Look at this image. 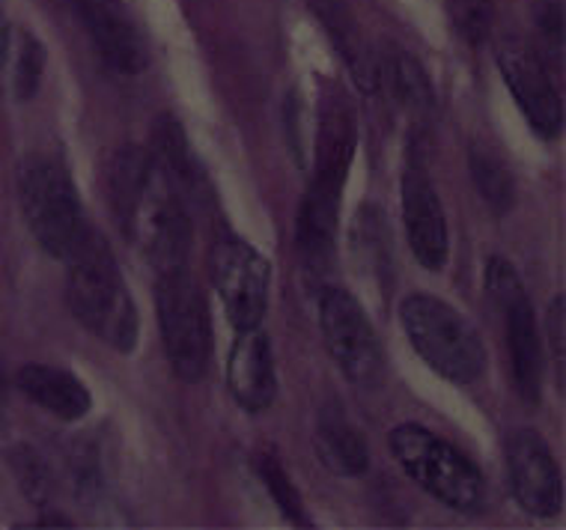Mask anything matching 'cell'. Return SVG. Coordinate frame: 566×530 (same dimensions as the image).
Here are the masks:
<instances>
[{"mask_svg":"<svg viewBox=\"0 0 566 530\" xmlns=\"http://www.w3.org/2000/svg\"><path fill=\"white\" fill-rule=\"evenodd\" d=\"M499 66L516 105L525 114L527 126L534 128L539 138L555 140L564 128V102L548 78V72L543 70V63L522 45H510V49H501Z\"/></svg>","mask_w":566,"mask_h":530,"instance_id":"13","label":"cell"},{"mask_svg":"<svg viewBox=\"0 0 566 530\" xmlns=\"http://www.w3.org/2000/svg\"><path fill=\"white\" fill-rule=\"evenodd\" d=\"M450 21L462 40L469 45L486 42L492 21H495V7L492 0H448Z\"/></svg>","mask_w":566,"mask_h":530,"instance_id":"25","label":"cell"},{"mask_svg":"<svg viewBox=\"0 0 566 530\" xmlns=\"http://www.w3.org/2000/svg\"><path fill=\"white\" fill-rule=\"evenodd\" d=\"M352 254L355 263L364 265V272L376 277V284L388 286V268H391V247L385 236V218L376 206H364L352 224Z\"/></svg>","mask_w":566,"mask_h":530,"instance_id":"23","label":"cell"},{"mask_svg":"<svg viewBox=\"0 0 566 530\" xmlns=\"http://www.w3.org/2000/svg\"><path fill=\"white\" fill-rule=\"evenodd\" d=\"M316 456L337 477H361L370 468V451L364 435L334 405L325 409L316 423Z\"/></svg>","mask_w":566,"mask_h":530,"instance_id":"19","label":"cell"},{"mask_svg":"<svg viewBox=\"0 0 566 530\" xmlns=\"http://www.w3.org/2000/svg\"><path fill=\"white\" fill-rule=\"evenodd\" d=\"M209 277L235 331H251L263 325L272 268L256 247L233 236L218 239L209 254Z\"/></svg>","mask_w":566,"mask_h":530,"instance_id":"10","label":"cell"},{"mask_svg":"<svg viewBox=\"0 0 566 530\" xmlns=\"http://www.w3.org/2000/svg\"><path fill=\"white\" fill-rule=\"evenodd\" d=\"M63 263L69 265L66 298L75 319L117 352H135L140 316L108 242L90 226Z\"/></svg>","mask_w":566,"mask_h":530,"instance_id":"3","label":"cell"},{"mask_svg":"<svg viewBox=\"0 0 566 530\" xmlns=\"http://www.w3.org/2000/svg\"><path fill=\"white\" fill-rule=\"evenodd\" d=\"M12 468H15V477H19L21 489L28 491V498L33 504H45L51 495V474L49 465L42 462V456L36 451H30L28 444H19L10 456Z\"/></svg>","mask_w":566,"mask_h":530,"instance_id":"26","label":"cell"},{"mask_svg":"<svg viewBox=\"0 0 566 530\" xmlns=\"http://www.w3.org/2000/svg\"><path fill=\"white\" fill-rule=\"evenodd\" d=\"M507 468L518 507L537 519H555L564 510V480L546 438L534 430H516L507 438Z\"/></svg>","mask_w":566,"mask_h":530,"instance_id":"12","label":"cell"},{"mask_svg":"<svg viewBox=\"0 0 566 530\" xmlns=\"http://www.w3.org/2000/svg\"><path fill=\"white\" fill-rule=\"evenodd\" d=\"M394 459L400 462L402 471L427 489L444 507L457 512H478L483 507V477L478 465H471L450 442L430 433L420 423H400L391 435Z\"/></svg>","mask_w":566,"mask_h":530,"instance_id":"5","label":"cell"},{"mask_svg":"<svg viewBox=\"0 0 566 530\" xmlns=\"http://www.w3.org/2000/svg\"><path fill=\"white\" fill-rule=\"evenodd\" d=\"M15 384H19V391L28 396L30 403H36L49 414L60 417V421H81L93 409V396H90L87 384L81 382L78 375L69 373V370H60V367L28 363L15 375Z\"/></svg>","mask_w":566,"mask_h":530,"instance_id":"17","label":"cell"},{"mask_svg":"<svg viewBox=\"0 0 566 530\" xmlns=\"http://www.w3.org/2000/svg\"><path fill=\"white\" fill-rule=\"evenodd\" d=\"M319 325L340 373L358 388H376L385 375V354L361 301L340 286H325L319 295Z\"/></svg>","mask_w":566,"mask_h":530,"instance_id":"8","label":"cell"},{"mask_svg":"<svg viewBox=\"0 0 566 530\" xmlns=\"http://www.w3.org/2000/svg\"><path fill=\"white\" fill-rule=\"evenodd\" d=\"M548 340H552V352L557 361V384L564 388V358H566V340H564V298L552 301L548 310Z\"/></svg>","mask_w":566,"mask_h":530,"instance_id":"28","label":"cell"},{"mask_svg":"<svg viewBox=\"0 0 566 530\" xmlns=\"http://www.w3.org/2000/svg\"><path fill=\"white\" fill-rule=\"evenodd\" d=\"M388 84V93L394 102H400L402 108L415 117H430L436 108L432 84L418 60L406 51H394L385 60H379V87Z\"/></svg>","mask_w":566,"mask_h":530,"instance_id":"21","label":"cell"},{"mask_svg":"<svg viewBox=\"0 0 566 530\" xmlns=\"http://www.w3.org/2000/svg\"><path fill=\"white\" fill-rule=\"evenodd\" d=\"M158 325L167 361L182 382H200L212 361V319L203 289L188 265L158 272L156 284Z\"/></svg>","mask_w":566,"mask_h":530,"instance_id":"6","label":"cell"},{"mask_svg":"<svg viewBox=\"0 0 566 530\" xmlns=\"http://www.w3.org/2000/svg\"><path fill=\"white\" fill-rule=\"evenodd\" d=\"M78 15L96 45L98 57L119 75H137L149 66L144 33L132 19L126 0H75Z\"/></svg>","mask_w":566,"mask_h":530,"instance_id":"14","label":"cell"},{"mask_svg":"<svg viewBox=\"0 0 566 530\" xmlns=\"http://www.w3.org/2000/svg\"><path fill=\"white\" fill-rule=\"evenodd\" d=\"M534 15H537V24L548 45L560 49L564 45V0H537Z\"/></svg>","mask_w":566,"mask_h":530,"instance_id":"27","label":"cell"},{"mask_svg":"<svg viewBox=\"0 0 566 530\" xmlns=\"http://www.w3.org/2000/svg\"><path fill=\"white\" fill-rule=\"evenodd\" d=\"M108 203L119 233L147 256L156 272L188 265L195 226L149 149L123 147L108 165Z\"/></svg>","mask_w":566,"mask_h":530,"instance_id":"1","label":"cell"},{"mask_svg":"<svg viewBox=\"0 0 566 530\" xmlns=\"http://www.w3.org/2000/svg\"><path fill=\"white\" fill-rule=\"evenodd\" d=\"M0 70L10 75L12 96L28 102L40 93L42 75H45V49L28 30H3L0 45Z\"/></svg>","mask_w":566,"mask_h":530,"instance_id":"20","label":"cell"},{"mask_svg":"<svg viewBox=\"0 0 566 530\" xmlns=\"http://www.w3.org/2000/svg\"><path fill=\"white\" fill-rule=\"evenodd\" d=\"M402 224L415 259L427 272H441L448 263L450 239L441 197L432 186L430 165L420 147H411L402 170Z\"/></svg>","mask_w":566,"mask_h":530,"instance_id":"11","label":"cell"},{"mask_svg":"<svg viewBox=\"0 0 566 530\" xmlns=\"http://www.w3.org/2000/svg\"><path fill=\"white\" fill-rule=\"evenodd\" d=\"M355 110L346 98L332 96L319 114V135H316V170L313 182L298 209L295 221V245L302 254L304 268L311 275H325L334 263L337 247V221H340V200L346 177H349L352 156H355Z\"/></svg>","mask_w":566,"mask_h":530,"instance_id":"2","label":"cell"},{"mask_svg":"<svg viewBox=\"0 0 566 530\" xmlns=\"http://www.w3.org/2000/svg\"><path fill=\"white\" fill-rule=\"evenodd\" d=\"M256 474H260V480L265 483V489L272 495V501L277 504V510L286 516V521H293V524H311L307 521V510H304L302 495L290 480V474L283 471L281 459L274 456V453H260L254 459Z\"/></svg>","mask_w":566,"mask_h":530,"instance_id":"24","label":"cell"},{"mask_svg":"<svg viewBox=\"0 0 566 530\" xmlns=\"http://www.w3.org/2000/svg\"><path fill=\"white\" fill-rule=\"evenodd\" d=\"M149 156L158 165V170L165 173V179L170 182L179 200L188 206L203 209L209 203V182H206L203 165L197 158L195 147L188 144V135L182 123L170 114H161V117L153 123V147H149Z\"/></svg>","mask_w":566,"mask_h":530,"instance_id":"15","label":"cell"},{"mask_svg":"<svg viewBox=\"0 0 566 530\" xmlns=\"http://www.w3.org/2000/svg\"><path fill=\"white\" fill-rule=\"evenodd\" d=\"M469 161L474 186H478L480 197L489 203V209L495 215L513 212V206H516V182H513V173H510L507 161H504L499 149L486 144V140H474L469 149Z\"/></svg>","mask_w":566,"mask_h":530,"instance_id":"22","label":"cell"},{"mask_svg":"<svg viewBox=\"0 0 566 530\" xmlns=\"http://www.w3.org/2000/svg\"><path fill=\"white\" fill-rule=\"evenodd\" d=\"M227 384L244 412H263L274 403L277 379H274L272 343L263 335V328L239 331L227 363Z\"/></svg>","mask_w":566,"mask_h":530,"instance_id":"16","label":"cell"},{"mask_svg":"<svg viewBox=\"0 0 566 530\" xmlns=\"http://www.w3.org/2000/svg\"><path fill=\"white\" fill-rule=\"evenodd\" d=\"M400 322L420 361L453 384L478 382L486 352L469 319L432 295H409L400 307Z\"/></svg>","mask_w":566,"mask_h":530,"instance_id":"4","label":"cell"},{"mask_svg":"<svg viewBox=\"0 0 566 530\" xmlns=\"http://www.w3.org/2000/svg\"><path fill=\"white\" fill-rule=\"evenodd\" d=\"M19 200L30 233L54 259H66L90 230L72 177L51 158H30L21 168Z\"/></svg>","mask_w":566,"mask_h":530,"instance_id":"7","label":"cell"},{"mask_svg":"<svg viewBox=\"0 0 566 530\" xmlns=\"http://www.w3.org/2000/svg\"><path fill=\"white\" fill-rule=\"evenodd\" d=\"M307 3L316 12V19L323 21V28L328 30V36L334 40L343 60L349 63L352 78L358 81V87L364 93H376L379 89V60L373 57L370 49H367L349 3L346 0H307Z\"/></svg>","mask_w":566,"mask_h":530,"instance_id":"18","label":"cell"},{"mask_svg":"<svg viewBox=\"0 0 566 530\" xmlns=\"http://www.w3.org/2000/svg\"><path fill=\"white\" fill-rule=\"evenodd\" d=\"M486 289L504 314L510 361H513V379H516L518 393L525 403H537L539 384H543V349H539L537 316H534V307H531L525 286L518 280L516 268L504 256L489 259Z\"/></svg>","mask_w":566,"mask_h":530,"instance_id":"9","label":"cell"}]
</instances>
